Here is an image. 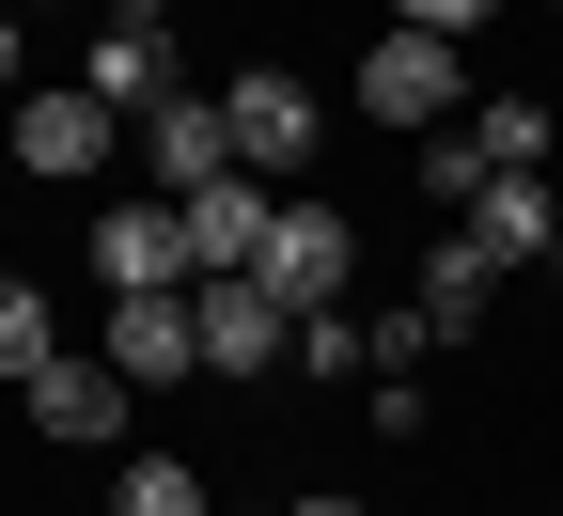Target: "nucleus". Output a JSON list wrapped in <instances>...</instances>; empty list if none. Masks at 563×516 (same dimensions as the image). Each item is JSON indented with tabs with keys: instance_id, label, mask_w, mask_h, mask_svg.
<instances>
[{
	"instance_id": "nucleus-7",
	"label": "nucleus",
	"mask_w": 563,
	"mask_h": 516,
	"mask_svg": "<svg viewBox=\"0 0 563 516\" xmlns=\"http://www.w3.org/2000/svg\"><path fill=\"white\" fill-rule=\"evenodd\" d=\"M361 110L376 125H454V47L439 32H376L361 47Z\"/></svg>"
},
{
	"instance_id": "nucleus-23",
	"label": "nucleus",
	"mask_w": 563,
	"mask_h": 516,
	"mask_svg": "<svg viewBox=\"0 0 563 516\" xmlns=\"http://www.w3.org/2000/svg\"><path fill=\"white\" fill-rule=\"evenodd\" d=\"M0 79H16V17H0Z\"/></svg>"
},
{
	"instance_id": "nucleus-9",
	"label": "nucleus",
	"mask_w": 563,
	"mask_h": 516,
	"mask_svg": "<svg viewBox=\"0 0 563 516\" xmlns=\"http://www.w3.org/2000/svg\"><path fill=\"white\" fill-rule=\"evenodd\" d=\"M110 376H141V392H157V376H203V314H188V282H173V298H110Z\"/></svg>"
},
{
	"instance_id": "nucleus-6",
	"label": "nucleus",
	"mask_w": 563,
	"mask_h": 516,
	"mask_svg": "<svg viewBox=\"0 0 563 516\" xmlns=\"http://www.w3.org/2000/svg\"><path fill=\"white\" fill-rule=\"evenodd\" d=\"M79 95H95V110H125V125H157V110L188 95V63H173V32H157V17H110V32H95V79H79Z\"/></svg>"
},
{
	"instance_id": "nucleus-22",
	"label": "nucleus",
	"mask_w": 563,
	"mask_h": 516,
	"mask_svg": "<svg viewBox=\"0 0 563 516\" xmlns=\"http://www.w3.org/2000/svg\"><path fill=\"white\" fill-rule=\"evenodd\" d=\"M282 516H361V501H282Z\"/></svg>"
},
{
	"instance_id": "nucleus-4",
	"label": "nucleus",
	"mask_w": 563,
	"mask_h": 516,
	"mask_svg": "<svg viewBox=\"0 0 563 516\" xmlns=\"http://www.w3.org/2000/svg\"><path fill=\"white\" fill-rule=\"evenodd\" d=\"M344 266H361V251H344V219H329V204H282V219H266V266H251V282H266L282 314H344Z\"/></svg>"
},
{
	"instance_id": "nucleus-11",
	"label": "nucleus",
	"mask_w": 563,
	"mask_h": 516,
	"mask_svg": "<svg viewBox=\"0 0 563 516\" xmlns=\"http://www.w3.org/2000/svg\"><path fill=\"white\" fill-rule=\"evenodd\" d=\"M141 173H157V204L220 188V173H235V141H220V95H173L157 125H141Z\"/></svg>"
},
{
	"instance_id": "nucleus-17",
	"label": "nucleus",
	"mask_w": 563,
	"mask_h": 516,
	"mask_svg": "<svg viewBox=\"0 0 563 516\" xmlns=\"http://www.w3.org/2000/svg\"><path fill=\"white\" fill-rule=\"evenodd\" d=\"M422 360H439V329H422V298H407V314H361V376H422Z\"/></svg>"
},
{
	"instance_id": "nucleus-21",
	"label": "nucleus",
	"mask_w": 563,
	"mask_h": 516,
	"mask_svg": "<svg viewBox=\"0 0 563 516\" xmlns=\"http://www.w3.org/2000/svg\"><path fill=\"white\" fill-rule=\"evenodd\" d=\"M110 17H157V32H173V0H110Z\"/></svg>"
},
{
	"instance_id": "nucleus-3",
	"label": "nucleus",
	"mask_w": 563,
	"mask_h": 516,
	"mask_svg": "<svg viewBox=\"0 0 563 516\" xmlns=\"http://www.w3.org/2000/svg\"><path fill=\"white\" fill-rule=\"evenodd\" d=\"M220 141H235V173H298L313 157V79H282V63L220 79Z\"/></svg>"
},
{
	"instance_id": "nucleus-15",
	"label": "nucleus",
	"mask_w": 563,
	"mask_h": 516,
	"mask_svg": "<svg viewBox=\"0 0 563 516\" xmlns=\"http://www.w3.org/2000/svg\"><path fill=\"white\" fill-rule=\"evenodd\" d=\"M47 360H63V329H47V282H0V376H47Z\"/></svg>"
},
{
	"instance_id": "nucleus-10",
	"label": "nucleus",
	"mask_w": 563,
	"mask_h": 516,
	"mask_svg": "<svg viewBox=\"0 0 563 516\" xmlns=\"http://www.w3.org/2000/svg\"><path fill=\"white\" fill-rule=\"evenodd\" d=\"M125 407H141V376H110L95 344H63L47 376H32V422L47 438H125Z\"/></svg>"
},
{
	"instance_id": "nucleus-12",
	"label": "nucleus",
	"mask_w": 563,
	"mask_h": 516,
	"mask_svg": "<svg viewBox=\"0 0 563 516\" xmlns=\"http://www.w3.org/2000/svg\"><path fill=\"white\" fill-rule=\"evenodd\" d=\"M470 235L501 251V266H517V251H563V188H548V173H485V188H470Z\"/></svg>"
},
{
	"instance_id": "nucleus-20",
	"label": "nucleus",
	"mask_w": 563,
	"mask_h": 516,
	"mask_svg": "<svg viewBox=\"0 0 563 516\" xmlns=\"http://www.w3.org/2000/svg\"><path fill=\"white\" fill-rule=\"evenodd\" d=\"M422 188H439V204L470 219V188H485V157H470V125H454V141H422Z\"/></svg>"
},
{
	"instance_id": "nucleus-19",
	"label": "nucleus",
	"mask_w": 563,
	"mask_h": 516,
	"mask_svg": "<svg viewBox=\"0 0 563 516\" xmlns=\"http://www.w3.org/2000/svg\"><path fill=\"white\" fill-rule=\"evenodd\" d=\"M485 17H501V0H391V32H439V47H470Z\"/></svg>"
},
{
	"instance_id": "nucleus-2",
	"label": "nucleus",
	"mask_w": 563,
	"mask_h": 516,
	"mask_svg": "<svg viewBox=\"0 0 563 516\" xmlns=\"http://www.w3.org/2000/svg\"><path fill=\"white\" fill-rule=\"evenodd\" d=\"M188 314H203V376H282V360H298V314H282L251 266L235 282H188Z\"/></svg>"
},
{
	"instance_id": "nucleus-8",
	"label": "nucleus",
	"mask_w": 563,
	"mask_h": 516,
	"mask_svg": "<svg viewBox=\"0 0 563 516\" xmlns=\"http://www.w3.org/2000/svg\"><path fill=\"white\" fill-rule=\"evenodd\" d=\"M173 219H188V266L235 282V266H266V219H282V204H266V173H220V188H188Z\"/></svg>"
},
{
	"instance_id": "nucleus-1",
	"label": "nucleus",
	"mask_w": 563,
	"mask_h": 516,
	"mask_svg": "<svg viewBox=\"0 0 563 516\" xmlns=\"http://www.w3.org/2000/svg\"><path fill=\"white\" fill-rule=\"evenodd\" d=\"M0 157H16V173H63V188H79L95 157H125V110H95L79 79H32V95H16V125H0Z\"/></svg>"
},
{
	"instance_id": "nucleus-14",
	"label": "nucleus",
	"mask_w": 563,
	"mask_h": 516,
	"mask_svg": "<svg viewBox=\"0 0 563 516\" xmlns=\"http://www.w3.org/2000/svg\"><path fill=\"white\" fill-rule=\"evenodd\" d=\"M470 157H485V173H548V110H532V95H485V110H470Z\"/></svg>"
},
{
	"instance_id": "nucleus-18",
	"label": "nucleus",
	"mask_w": 563,
	"mask_h": 516,
	"mask_svg": "<svg viewBox=\"0 0 563 516\" xmlns=\"http://www.w3.org/2000/svg\"><path fill=\"white\" fill-rule=\"evenodd\" d=\"M298 376H361V314H298Z\"/></svg>"
},
{
	"instance_id": "nucleus-16",
	"label": "nucleus",
	"mask_w": 563,
	"mask_h": 516,
	"mask_svg": "<svg viewBox=\"0 0 563 516\" xmlns=\"http://www.w3.org/2000/svg\"><path fill=\"white\" fill-rule=\"evenodd\" d=\"M110 516H203V470H188V454H125Z\"/></svg>"
},
{
	"instance_id": "nucleus-5",
	"label": "nucleus",
	"mask_w": 563,
	"mask_h": 516,
	"mask_svg": "<svg viewBox=\"0 0 563 516\" xmlns=\"http://www.w3.org/2000/svg\"><path fill=\"white\" fill-rule=\"evenodd\" d=\"M95 282H110V298H173V282H203V266H188V219H173V204H110V219H95Z\"/></svg>"
},
{
	"instance_id": "nucleus-13",
	"label": "nucleus",
	"mask_w": 563,
	"mask_h": 516,
	"mask_svg": "<svg viewBox=\"0 0 563 516\" xmlns=\"http://www.w3.org/2000/svg\"><path fill=\"white\" fill-rule=\"evenodd\" d=\"M485 298H501V251H485V235H454L439 266H422V329H439V344L485 329Z\"/></svg>"
}]
</instances>
